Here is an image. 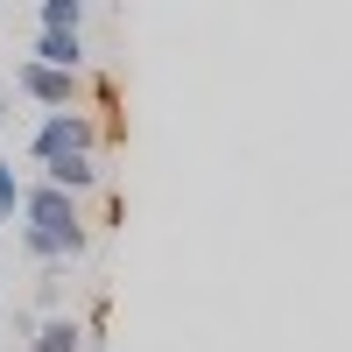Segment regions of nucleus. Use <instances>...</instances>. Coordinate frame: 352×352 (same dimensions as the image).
Returning <instances> with one entry per match:
<instances>
[{
    "label": "nucleus",
    "mask_w": 352,
    "mask_h": 352,
    "mask_svg": "<svg viewBox=\"0 0 352 352\" xmlns=\"http://www.w3.org/2000/svg\"><path fill=\"white\" fill-rule=\"evenodd\" d=\"M92 0H36V28H85Z\"/></svg>",
    "instance_id": "obj_7"
},
{
    "label": "nucleus",
    "mask_w": 352,
    "mask_h": 352,
    "mask_svg": "<svg viewBox=\"0 0 352 352\" xmlns=\"http://www.w3.org/2000/svg\"><path fill=\"white\" fill-rule=\"evenodd\" d=\"M14 99H28L36 113L85 106V71H56V64H36V56H21V64H14Z\"/></svg>",
    "instance_id": "obj_3"
},
{
    "label": "nucleus",
    "mask_w": 352,
    "mask_h": 352,
    "mask_svg": "<svg viewBox=\"0 0 352 352\" xmlns=\"http://www.w3.org/2000/svg\"><path fill=\"white\" fill-rule=\"evenodd\" d=\"M21 352H85V317H71V310H43L36 324L21 331Z\"/></svg>",
    "instance_id": "obj_5"
},
{
    "label": "nucleus",
    "mask_w": 352,
    "mask_h": 352,
    "mask_svg": "<svg viewBox=\"0 0 352 352\" xmlns=\"http://www.w3.org/2000/svg\"><path fill=\"white\" fill-rule=\"evenodd\" d=\"M8 113H14V92H0V127H8Z\"/></svg>",
    "instance_id": "obj_10"
},
{
    "label": "nucleus",
    "mask_w": 352,
    "mask_h": 352,
    "mask_svg": "<svg viewBox=\"0 0 352 352\" xmlns=\"http://www.w3.org/2000/svg\"><path fill=\"white\" fill-rule=\"evenodd\" d=\"M21 184H28V176L14 169V155H0V226L21 219Z\"/></svg>",
    "instance_id": "obj_8"
},
{
    "label": "nucleus",
    "mask_w": 352,
    "mask_h": 352,
    "mask_svg": "<svg viewBox=\"0 0 352 352\" xmlns=\"http://www.w3.org/2000/svg\"><path fill=\"white\" fill-rule=\"evenodd\" d=\"M92 212H85V197H71V190H56V184H43V176H28L21 184V219H14V240H21V254L36 261H85V247H92Z\"/></svg>",
    "instance_id": "obj_1"
},
{
    "label": "nucleus",
    "mask_w": 352,
    "mask_h": 352,
    "mask_svg": "<svg viewBox=\"0 0 352 352\" xmlns=\"http://www.w3.org/2000/svg\"><path fill=\"white\" fill-rule=\"evenodd\" d=\"M64 282H71V261H43V282H36V303L56 310L64 303Z\"/></svg>",
    "instance_id": "obj_9"
},
{
    "label": "nucleus",
    "mask_w": 352,
    "mask_h": 352,
    "mask_svg": "<svg viewBox=\"0 0 352 352\" xmlns=\"http://www.w3.org/2000/svg\"><path fill=\"white\" fill-rule=\"evenodd\" d=\"M36 176L43 184H56V190H71V197H99L106 190V169H99V155H50V162H36Z\"/></svg>",
    "instance_id": "obj_4"
},
{
    "label": "nucleus",
    "mask_w": 352,
    "mask_h": 352,
    "mask_svg": "<svg viewBox=\"0 0 352 352\" xmlns=\"http://www.w3.org/2000/svg\"><path fill=\"white\" fill-rule=\"evenodd\" d=\"M106 120H99V113L92 106H56V113H36V127H28L21 134V155H28V169H36V162H50V155H99L106 148Z\"/></svg>",
    "instance_id": "obj_2"
},
{
    "label": "nucleus",
    "mask_w": 352,
    "mask_h": 352,
    "mask_svg": "<svg viewBox=\"0 0 352 352\" xmlns=\"http://www.w3.org/2000/svg\"><path fill=\"white\" fill-rule=\"evenodd\" d=\"M36 64H56V71H85V28H36V43H28Z\"/></svg>",
    "instance_id": "obj_6"
}]
</instances>
